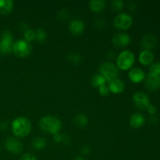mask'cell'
Returning a JSON list of instances; mask_svg holds the SVG:
<instances>
[{"label": "cell", "mask_w": 160, "mask_h": 160, "mask_svg": "<svg viewBox=\"0 0 160 160\" xmlns=\"http://www.w3.org/2000/svg\"><path fill=\"white\" fill-rule=\"evenodd\" d=\"M70 138H69L68 135H67L66 134H62V142L63 144H66V145H68L69 143H70Z\"/></svg>", "instance_id": "8d00e7d4"}, {"label": "cell", "mask_w": 160, "mask_h": 160, "mask_svg": "<svg viewBox=\"0 0 160 160\" xmlns=\"http://www.w3.org/2000/svg\"><path fill=\"white\" fill-rule=\"evenodd\" d=\"M98 92H99V94L102 96H107L109 93V88L107 86H106V84L102 86H100L98 88Z\"/></svg>", "instance_id": "f1b7e54d"}, {"label": "cell", "mask_w": 160, "mask_h": 160, "mask_svg": "<svg viewBox=\"0 0 160 160\" xmlns=\"http://www.w3.org/2000/svg\"><path fill=\"white\" fill-rule=\"evenodd\" d=\"M129 9H131V11H134V9H136V5L134 4V3H133V2L130 3V5H129Z\"/></svg>", "instance_id": "f35d334b"}, {"label": "cell", "mask_w": 160, "mask_h": 160, "mask_svg": "<svg viewBox=\"0 0 160 160\" xmlns=\"http://www.w3.org/2000/svg\"><path fill=\"white\" fill-rule=\"evenodd\" d=\"M149 73L160 77V62H154L149 67Z\"/></svg>", "instance_id": "d4e9b609"}, {"label": "cell", "mask_w": 160, "mask_h": 160, "mask_svg": "<svg viewBox=\"0 0 160 160\" xmlns=\"http://www.w3.org/2000/svg\"><path fill=\"white\" fill-rule=\"evenodd\" d=\"M32 47L30 42L20 39L13 43L12 46V52L18 57H26L31 54Z\"/></svg>", "instance_id": "8992f818"}, {"label": "cell", "mask_w": 160, "mask_h": 160, "mask_svg": "<svg viewBox=\"0 0 160 160\" xmlns=\"http://www.w3.org/2000/svg\"><path fill=\"white\" fill-rule=\"evenodd\" d=\"M158 120H159V119H158L157 116H156V115H150V117H149L150 123H156L158 122Z\"/></svg>", "instance_id": "74e56055"}, {"label": "cell", "mask_w": 160, "mask_h": 160, "mask_svg": "<svg viewBox=\"0 0 160 160\" xmlns=\"http://www.w3.org/2000/svg\"><path fill=\"white\" fill-rule=\"evenodd\" d=\"M130 80L134 83H140L145 78V73L142 69L139 67H134L131 69L128 73Z\"/></svg>", "instance_id": "4fadbf2b"}, {"label": "cell", "mask_w": 160, "mask_h": 160, "mask_svg": "<svg viewBox=\"0 0 160 160\" xmlns=\"http://www.w3.org/2000/svg\"><path fill=\"white\" fill-rule=\"evenodd\" d=\"M133 102H134V106L139 109H146L150 105L149 97L147 94L142 92L134 94L133 96Z\"/></svg>", "instance_id": "ba28073f"}, {"label": "cell", "mask_w": 160, "mask_h": 160, "mask_svg": "<svg viewBox=\"0 0 160 160\" xmlns=\"http://www.w3.org/2000/svg\"><path fill=\"white\" fill-rule=\"evenodd\" d=\"M109 92L115 94H120L123 92L125 89V83L121 79L116 78L112 81H109Z\"/></svg>", "instance_id": "5bb4252c"}, {"label": "cell", "mask_w": 160, "mask_h": 160, "mask_svg": "<svg viewBox=\"0 0 160 160\" xmlns=\"http://www.w3.org/2000/svg\"><path fill=\"white\" fill-rule=\"evenodd\" d=\"M6 150L12 154H19L23 150V144L16 138H8L5 142Z\"/></svg>", "instance_id": "9c48e42d"}, {"label": "cell", "mask_w": 160, "mask_h": 160, "mask_svg": "<svg viewBox=\"0 0 160 160\" xmlns=\"http://www.w3.org/2000/svg\"><path fill=\"white\" fill-rule=\"evenodd\" d=\"M111 4H112V9L116 11L122 10L123 9V6H124V3L122 0H114Z\"/></svg>", "instance_id": "4316f807"}, {"label": "cell", "mask_w": 160, "mask_h": 160, "mask_svg": "<svg viewBox=\"0 0 160 160\" xmlns=\"http://www.w3.org/2000/svg\"><path fill=\"white\" fill-rule=\"evenodd\" d=\"M95 25L97 28H98V29H102V28L106 27V21H105L102 18L98 19V20H97L96 21H95Z\"/></svg>", "instance_id": "4dcf8cb0"}, {"label": "cell", "mask_w": 160, "mask_h": 160, "mask_svg": "<svg viewBox=\"0 0 160 160\" xmlns=\"http://www.w3.org/2000/svg\"><path fill=\"white\" fill-rule=\"evenodd\" d=\"M130 125L134 128H140L144 126L145 123V118L143 114L136 112L131 115L129 120Z\"/></svg>", "instance_id": "2e32d148"}, {"label": "cell", "mask_w": 160, "mask_h": 160, "mask_svg": "<svg viewBox=\"0 0 160 160\" xmlns=\"http://www.w3.org/2000/svg\"><path fill=\"white\" fill-rule=\"evenodd\" d=\"M154 59H155L154 54H153L151 51L143 50V51L141 52V53L139 54L138 59L142 65H145V66L151 65V64H152L153 61H154Z\"/></svg>", "instance_id": "e0dca14e"}, {"label": "cell", "mask_w": 160, "mask_h": 160, "mask_svg": "<svg viewBox=\"0 0 160 160\" xmlns=\"http://www.w3.org/2000/svg\"><path fill=\"white\" fill-rule=\"evenodd\" d=\"M13 36L9 30L2 31L0 38V56L12 52Z\"/></svg>", "instance_id": "277c9868"}, {"label": "cell", "mask_w": 160, "mask_h": 160, "mask_svg": "<svg viewBox=\"0 0 160 160\" xmlns=\"http://www.w3.org/2000/svg\"><path fill=\"white\" fill-rule=\"evenodd\" d=\"M100 74L102 75L108 81L117 78L119 74V69L115 64L112 62H103L99 67Z\"/></svg>", "instance_id": "5b68a950"}, {"label": "cell", "mask_w": 160, "mask_h": 160, "mask_svg": "<svg viewBox=\"0 0 160 160\" xmlns=\"http://www.w3.org/2000/svg\"><path fill=\"white\" fill-rule=\"evenodd\" d=\"M46 140L42 137H37L31 142V146L35 149H42L46 146Z\"/></svg>", "instance_id": "7402d4cb"}, {"label": "cell", "mask_w": 160, "mask_h": 160, "mask_svg": "<svg viewBox=\"0 0 160 160\" xmlns=\"http://www.w3.org/2000/svg\"><path fill=\"white\" fill-rule=\"evenodd\" d=\"M106 80L105 79L104 77L102 75H101L100 73H96V74L94 75L93 77L91 79V84L94 87H98L100 86H102L106 84Z\"/></svg>", "instance_id": "44dd1931"}, {"label": "cell", "mask_w": 160, "mask_h": 160, "mask_svg": "<svg viewBox=\"0 0 160 160\" xmlns=\"http://www.w3.org/2000/svg\"><path fill=\"white\" fill-rule=\"evenodd\" d=\"M69 17H70V12L67 9H61L58 12V17L60 20H66V19L69 18Z\"/></svg>", "instance_id": "83f0119b"}, {"label": "cell", "mask_w": 160, "mask_h": 160, "mask_svg": "<svg viewBox=\"0 0 160 160\" xmlns=\"http://www.w3.org/2000/svg\"><path fill=\"white\" fill-rule=\"evenodd\" d=\"M46 31L43 28H38L35 31V39L39 42H43L46 39Z\"/></svg>", "instance_id": "cb8c5ba5"}, {"label": "cell", "mask_w": 160, "mask_h": 160, "mask_svg": "<svg viewBox=\"0 0 160 160\" xmlns=\"http://www.w3.org/2000/svg\"><path fill=\"white\" fill-rule=\"evenodd\" d=\"M13 2L12 0H0V13L6 15L12 12Z\"/></svg>", "instance_id": "ac0fdd59"}, {"label": "cell", "mask_w": 160, "mask_h": 160, "mask_svg": "<svg viewBox=\"0 0 160 160\" xmlns=\"http://www.w3.org/2000/svg\"><path fill=\"white\" fill-rule=\"evenodd\" d=\"M52 139L55 142H56V143H60V142H62V134H60L59 133L54 134Z\"/></svg>", "instance_id": "836d02e7"}, {"label": "cell", "mask_w": 160, "mask_h": 160, "mask_svg": "<svg viewBox=\"0 0 160 160\" xmlns=\"http://www.w3.org/2000/svg\"><path fill=\"white\" fill-rule=\"evenodd\" d=\"M73 123L78 127V128H84L88 124V118L86 115L82 113L78 114L73 118Z\"/></svg>", "instance_id": "ffe728a7"}, {"label": "cell", "mask_w": 160, "mask_h": 160, "mask_svg": "<svg viewBox=\"0 0 160 160\" xmlns=\"http://www.w3.org/2000/svg\"><path fill=\"white\" fill-rule=\"evenodd\" d=\"M24 36V40L27 42H32L35 39V31L32 29H28V31H26L23 34Z\"/></svg>", "instance_id": "484cf974"}, {"label": "cell", "mask_w": 160, "mask_h": 160, "mask_svg": "<svg viewBox=\"0 0 160 160\" xmlns=\"http://www.w3.org/2000/svg\"><path fill=\"white\" fill-rule=\"evenodd\" d=\"M106 2L104 0H92L89 2V7L94 12H102L105 9Z\"/></svg>", "instance_id": "d6986e66"}, {"label": "cell", "mask_w": 160, "mask_h": 160, "mask_svg": "<svg viewBox=\"0 0 160 160\" xmlns=\"http://www.w3.org/2000/svg\"><path fill=\"white\" fill-rule=\"evenodd\" d=\"M39 127L44 132L54 135L62 129V122L54 116H45L41 118Z\"/></svg>", "instance_id": "6da1fadb"}, {"label": "cell", "mask_w": 160, "mask_h": 160, "mask_svg": "<svg viewBox=\"0 0 160 160\" xmlns=\"http://www.w3.org/2000/svg\"><path fill=\"white\" fill-rule=\"evenodd\" d=\"M8 126H9V123L6 121H1L0 122V131H6L8 128Z\"/></svg>", "instance_id": "d590c367"}, {"label": "cell", "mask_w": 160, "mask_h": 160, "mask_svg": "<svg viewBox=\"0 0 160 160\" xmlns=\"http://www.w3.org/2000/svg\"><path fill=\"white\" fill-rule=\"evenodd\" d=\"M20 160H38L37 158L35 157V156L31 153H25L24 155L22 156V157L20 158Z\"/></svg>", "instance_id": "f546056e"}, {"label": "cell", "mask_w": 160, "mask_h": 160, "mask_svg": "<svg viewBox=\"0 0 160 160\" xmlns=\"http://www.w3.org/2000/svg\"><path fill=\"white\" fill-rule=\"evenodd\" d=\"M133 19L131 15L125 12L119 13L115 17L113 20V25L115 28L119 29L126 30L132 26Z\"/></svg>", "instance_id": "52a82bcc"}, {"label": "cell", "mask_w": 160, "mask_h": 160, "mask_svg": "<svg viewBox=\"0 0 160 160\" xmlns=\"http://www.w3.org/2000/svg\"><path fill=\"white\" fill-rule=\"evenodd\" d=\"M73 160H86V159H84V158L81 157V156H78V157L75 158V159Z\"/></svg>", "instance_id": "60d3db41"}, {"label": "cell", "mask_w": 160, "mask_h": 160, "mask_svg": "<svg viewBox=\"0 0 160 160\" xmlns=\"http://www.w3.org/2000/svg\"><path fill=\"white\" fill-rule=\"evenodd\" d=\"M135 57L134 53L129 50L121 52L117 58V67L123 70H129L134 65Z\"/></svg>", "instance_id": "3957f363"}, {"label": "cell", "mask_w": 160, "mask_h": 160, "mask_svg": "<svg viewBox=\"0 0 160 160\" xmlns=\"http://www.w3.org/2000/svg\"><path fill=\"white\" fill-rule=\"evenodd\" d=\"M67 59L69 62L73 64H80L82 62V57L80 54L76 52H71L67 56Z\"/></svg>", "instance_id": "603a6c76"}, {"label": "cell", "mask_w": 160, "mask_h": 160, "mask_svg": "<svg viewBox=\"0 0 160 160\" xmlns=\"http://www.w3.org/2000/svg\"><path fill=\"white\" fill-rule=\"evenodd\" d=\"M12 131L17 137L23 138L28 136L31 131V122L25 117H17L12 122Z\"/></svg>", "instance_id": "7a4b0ae2"}, {"label": "cell", "mask_w": 160, "mask_h": 160, "mask_svg": "<svg viewBox=\"0 0 160 160\" xmlns=\"http://www.w3.org/2000/svg\"><path fill=\"white\" fill-rule=\"evenodd\" d=\"M69 28H70V31H71L72 34H81L84 32V29H85V25L82 20L74 19V20H71V22L70 23Z\"/></svg>", "instance_id": "9a60e30c"}, {"label": "cell", "mask_w": 160, "mask_h": 160, "mask_svg": "<svg viewBox=\"0 0 160 160\" xmlns=\"http://www.w3.org/2000/svg\"><path fill=\"white\" fill-rule=\"evenodd\" d=\"M108 56H109V58H113L115 56V53L112 52H109L108 53Z\"/></svg>", "instance_id": "ab89813d"}, {"label": "cell", "mask_w": 160, "mask_h": 160, "mask_svg": "<svg viewBox=\"0 0 160 160\" xmlns=\"http://www.w3.org/2000/svg\"><path fill=\"white\" fill-rule=\"evenodd\" d=\"M157 44V38L154 34H145L142 39L141 45L144 50H148L150 51L151 49L154 48Z\"/></svg>", "instance_id": "7c38bea8"}, {"label": "cell", "mask_w": 160, "mask_h": 160, "mask_svg": "<svg viewBox=\"0 0 160 160\" xmlns=\"http://www.w3.org/2000/svg\"><path fill=\"white\" fill-rule=\"evenodd\" d=\"M80 152H81V154L84 155V156H88V155L90 154L92 150H91V148H89L88 146H84L81 148Z\"/></svg>", "instance_id": "d6a6232c"}, {"label": "cell", "mask_w": 160, "mask_h": 160, "mask_svg": "<svg viewBox=\"0 0 160 160\" xmlns=\"http://www.w3.org/2000/svg\"><path fill=\"white\" fill-rule=\"evenodd\" d=\"M146 109L150 115H156V112H157V108H156V106L152 104H150Z\"/></svg>", "instance_id": "1f68e13d"}, {"label": "cell", "mask_w": 160, "mask_h": 160, "mask_svg": "<svg viewBox=\"0 0 160 160\" xmlns=\"http://www.w3.org/2000/svg\"><path fill=\"white\" fill-rule=\"evenodd\" d=\"M145 84L147 88L149 91L154 92L158 90L160 88V77L152 75L151 73H148L145 78Z\"/></svg>", "instance_id": "8fae6325"}, {"label": "cell", "mask_w": 160, "mask_h": 160, "mask_svg": "<svg viewBox=\"0 0 160 160\" xmlns=\"http://www.w3.org/2000/svg\"><path fill=\"white\" fill-rule=\"evenodd\" d=\"M18 28H19V30H20V31H23V32H25L26 31H28L29 28H28V24H26L25 23H20V24L18 25Z\"/></svg>", "instance_id": "e575fe53"}, {"label": "cell", "mask_w": 160, "mask_h": 160, "mask_svg": "<svg viewBox=\"0 0 160 160\" xmlns=\"http://www.w3.org/2000/svg\"><path fill=\"white\" fill-rule=\"evenodd\" d=\"M131 42V38L126 33H118L114 35L112 38V43L117 48H123L129 45Z\"/></svg>", "instance_id": "30bf717a"}]
</instances>
